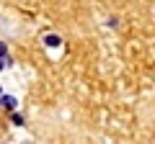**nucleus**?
Listing matches in <instances>:
<instances>
[{"label":"nucleus","instance_id":"39448f33","mask_svg":"<svg viewBox=\"0 0 155 144\" xmlns=\"http://www.w3.org/2000/svg\"><path fill=\"white\" fill-rule=\"evenodd\" d=\"M0 95H3V90H0Z\"/></svg>","mask_w":155,"mask_h":144},{"label":"nucleus","instance_id":"7ed1b4c3","mask_svg":"<svg viewBox=\"0 0 155 144\" xmlns=\"http://www.w3.org/2000/svg\"><path fill=\"white\" fill-rule=\"evenodd\" d=\"M3 57H5V44L0 41V59H3Z\"/></svg>","mask_w":155,"mask_h":144},{"label":"nucleus","instance_id":"20e7f679","mask_svg":"<svg viewBox=\"0 0 155 144\" xmlns=\"http://www.w3.org/2000/svg\"><path fill=\"white\" fill-rule=\"evenodd\" d=\"M3 67H5V62H3V59H0V70H3Z\"/></svg>","mask_w":155,"mask_h":144},{"label":"nucleus","instance_id":"f03ea898","mask_svg":"<svg viewBox=\"0 0 155 144\" xmlns=\"http://www.w3.org/2000/svg\"><path fill=\"white\" fill-rule=\"evenodd\" d=\"M44 44L54 49V46H60V44H62V39H60V36H54V33H49V36H47V39H44Z\"/></svg>","mask_w":155,"mask_h":144},{"label":"nucleus","instance_id":"f257e3e1","mask_svg":"<svg viewBox=\"0 0 155 144\" xmlns=\"http://www.w3.org/2000/svg\"><path fill=\"white\" fill-rule=\"evenodd\" d=\"M0 103L5 105V108H16V105H18V100L13 98V95H3V98H0Z\"/></svg>","mask_w":155,"mask_h":144}]
</instances>
